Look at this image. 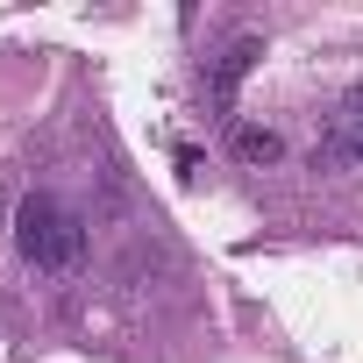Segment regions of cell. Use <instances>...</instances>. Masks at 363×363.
<instances>
[{
  "label": "cell",
  "mask_w": 363,
  "mask_h": 363,
  "mask_svg": "<svg viewBox=\"0 0 363 363\" xmlns=\"http://www.w3.org/2000/svg\"><path fill=\"white\" fill-rule=\"evenodd\" d=\"M278 150H285L278 128H235V157L242 164H278Z\"/></svg>",
  "instance_id": "4"
},
{
  "label": "cell",
  "mask_w": 363,
  "mask_h": 363,
  "mask_svg": "<svg viewBox=\"0 0 363 363\" xmlns=\"http://www.w3.org/2000/svg\"><path fill=\"white\" fill-rule=\"evenodd\" d=\"M257 57H264V43H257V36H235V43L207 65V100H214V114H228V107H235V86L250 79V65H257Z\"/></svg>",
  "instance_id": "3"
},
{
  "label": "cell",
  "mask_w": 363,
  "mask_h": 363,
  "mask_svg": "<svg viewBox=\"0 0 363 363\" xmlns=\"http://www.w3.org/2000/svg\"><path fill=\"white\" fill-rule=\"evenodd\" d=\"M15 250L36 264V271H79L86 264V221L50 200V193H29L22 214H15Z\"/></svg>",
  "instance_id": "1"
},
{
  "label": "cell",
  "mask_w": 363,
  "mask_h": 363,
  "mask_svg": "<svg viewBox=\"0 0 363 363\" xmlns=\"http://www.w3.org/2000/svg\"><path fill=\"white\" fill-rule=\"evenodd\" d=\"M328 171H363V86H349L342 93V107L328 114V128H320V150H313Z\"/></svg>",
  "instance_id": "2"
}]
</instances>
